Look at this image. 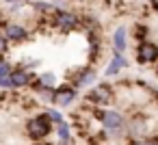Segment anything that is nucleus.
Returning a JSON list of instances; mask_svg holds the SVG:
<instances>
[{"label":"nucleus","mask_w":158,"mask_h":145,"mask_svg":"<svg viewBox=\"0 0 158 145\" xmlns=\"http://www.w3.org/2000/svg\"><path fill=\"white\" fill-rule=\"evenodd\" d=\"M85 102H87V104H91V106L108 108V106L115 102V87H113L110 82H102V85H98L95 89L87 91Z\"/></svg>","instance_id":"1"},{"label":"nucleus","mask_w":158,"mask_h":145,"mask_svg":"<svg viewBox=\"0 0 158 145\" xmlns=\"http://www.w3.org/2000/svg\"><path fill=\"white\" fill-rule=\"evenodd\" d=\"M91 117L102 123V128H126V117L121 110L117 108H102V106H95Z\"/></svg>","instance_id":"2"},{"label":"nucleus","mask_w":158,"mask_h":145,"mask_svg":"<svg viewBox=\"0 0 158 145\" xmlns=\"http://www.w3.org/2000/svg\"><path fill=\"white\" fill-rule=\"evenodd\" d=\"M50 20H52V28H59V31H63V33L76 31V28L80 26V18H78L76 13H72V11H67V9H59V7L52 11Z\"/></svg>","instance_id":"3"},{"label":"nucleus","mask_w":158,"mask_h":145,"mask_svg":"<svg viewBox=\"0 0 158 145\" xmlns=\"http://www.w3.org/2000/svg\"><path fill=\"white\" fill-rule=\"evenodd\" d=\"M50 132H52V123H50V119L46 117V113H44V115H37V117H31V119L26 121V134H28L33 141H41V139H46Z\"/></svg>","instance_id":"4"},{"label":"nucleus","mask_w":158,"mask_h":145,"mask_svg":"<svg viewBox=\"0 0 158 145\" xmlns=\"http://www.w3.org/2000/svg\"><path fill=\"white\" fill-rule=\"evenodd\" d=\"M65 80H67V85H72L74 89L89 87V85L95 80V69H93V67H74V69H67Z\"/></svg>","instance_id":"5"},{"label":"nucleus","mask_w":158,"mask_h":145,"mask_svg":"<svg viewBox=\"0 0 158 145\" xmlns=\"http://www.w3.org/2000/svg\"><path fill=\"white\" fill-rule=\"evenodd\" d=\"M134 61L139 65H156L158 63V44L152 39L139 44L134 50Z\"/></svg>","instance_id":"6"},{"label":"nucleus","mask_w":158,"mask_h":145,"mask_svg":"<svg viewBox=\"0 0 158 145\" xmlns=\"http://www.w3.org/2000/svg\"><path fill=\"white\" fill-rule=\"evenodd\" d=\"M2 28H5V37L9 39V44H26L31 39V31L24 26V24H18V22H2Z\"/></svg>","instance_id":"7"},{"label":"nucleus","mask_w":158,"mask_h":145,"mask_svg":"<svg viewBox=\"0 0 158 145\" xmlns=\"http://www.w3.org/2000/svg\"><path fill=\"white\" fill-rule=\"evenodd\" d=\"M37 76L33 72H26V69H20L15 67L11 72V82H13V89H24V87H31V82L35 80Z\"/></svg>","instance_id":"8"},{"label":"nucleus","mask_w":158,"mask_h":145,"mask_svg":"<svg viewBox=\"0 0 158 145\" xmlns=\"http://www.w3.org/2000/svg\"><path fill=\"white\" fill-rule=\"evenodd\" d=\"M128 67V61H126V56L121 54V52H117V50H113V61L108 63V67L104 69V76L106 78H110V76H117L121 69H126Z\"/></svg>","instance_id":"9"},{"label":"nucleus","mask_w":158,"mask_h":145,"mask_svg":"<svg viewBox=\"0 0 158 145\" xmlns=\"http://www.w3.org/2000/svg\"><path fill=\"white\" fill-rule=\"evenodd\" d=\"M113 50H117L121 54L128 50V28L126 26L115 28V33H113Z\"/></svg>","instance_id":"10"},{"label":"nucleus","mask_w":158,"mask_h":145,"mask_svg":"<svg viewBox=\"0 0 158 145\" xmlns=\"http://www.w3.org/2000/svg\"><path fill=\"white\" fill-rule=\"evenodd\" d=\"M31 9H33L37 15H50L56 7H54L52 2H48V0H33V2H31Z\"/></svg>","instance_id":"11"},{"label":"nucleus","mask_w":158,"mask_h":145,"mask_svg":"<svg viewBox=\"0 0 158 145\" xmlns=\"http://www.w3.org/2000/svg\"><path fill=\"white\" fill-rule=\"evenodd\" d=\"M56 136H59V141H61V145H74V139H72V130H69V126L63 121L61 126H56Z\"/></svg>","instance_id":"12"},{"label":"nucleus","mask_w":158,"mask_h":145,"mask_svg":"<svg viewBox=\"0 0 158 145\" xmlns=\"http://www.w3.org/2000/svg\"><path fill=\"white\" fill-rule=\"evenodd\" d=\"M132 37H134L136 44L147 41V39H149V26H145V24H134V28H132Z\"/></svg>","instance_id":"13"},{"label":"nucleus","mask_w":158,"mask_h":145,"mask_svg":"<svg viewBox=\"0 0 158 145\" xmlns=\"http://www.w3.org/2000/svg\"><path fill=\"white\" fill-rule=\"evenodd\" d=\"M46 117L50 119L52 126H61V123H63V115H61L56 108H48V110H46Z\"/></svg>","instance_id":"14"},{"label":"nucleus","mask_w":158,"mask_h":145,"mask_svg":"<svg viewBox=\"0 0 158 145\" xmlns=\"http://www.w3.org/2000/svg\"><path fill=\"white\" fill-rule=\"evenodd\" d=\"M39 80H41V85H44L46 89H50V91H52L54 85H56V78H54V74H50V72H48V74H41Z\"/></svg>","instance_id":"15"},{"label":"nucleus","mask_w":158,"mask_h":145,"mask_svg":"<svg viewBox=\"0 0 158 145\" xmlns=\"http://www.w3.org/2000/svg\"><path fill=\"white\" fill-rule=\"evenodd\" d=\"M11 72H13V67H11L7 61H2V59H0V78H7V76H11Z\"/></svg>","instance_id":"16"},{"label":"nucleus","mask_w":158,"mask_h":145,"mask_svg":"<svg viewBox=\"0 0 158 145\" xmlns=\"http://www.w3.org/2000/svg\"><path fill=\"white\" fill-rule=\"evenodd\" d=\"M130 145H158V143H156V139L147 136V139H132Z\"/></svg>","instance_id":"17"},{"label":"nucleus","mask_w":158,"mask_h":145,"mask_svg":"<svg viewBox=\"0 0 158 145\" xmlns=\"http://www.w3.org/2000/svg\"><path fill=\"white\" fill-rule=\"evenodd\" d=\"M9 50V39L5 37V33H0V54H5Z\"/></svg>","instance_id":"18"},{"label":"nucleus","mask_w":158,"mask_h":145,"mask_svg":"<svg viewBox=\"0 0 158 145\" xmlns=\"http://www.w3.org/2000/svg\"><path fill=\"white\" fill-rule=\"evenodd\" d=\"M0 87H2V89H13L11 76H7V78H0Z\"/></svg>","instance_id":"19"},{"label":"nucleus","mask_w":158,"mask_h":145,"mask_svg":"<svg viewBox=\"0 0 158 145\" xmlns=\"http://www.w3.org/2000/svg\"><path fill=\"white\" fill-rule=\"evenodd\" d=\"M5 2H11V5H13V2H20V5H22V2H33V0H5Z\"/></svg>","instance_id":"20"},{"label":"nucleus","mask_w":158,"mask_h":145,"mask_svg":"<svg viewBox=\"0 0 158 145\" xmlns=\"http://www.w3.org/2000/svg\"><path fill=\"white\" fill-rule=\"evenodd\" d=\"M48 2H52V5H54V2H61V0H48Z\"/></svg>","instance_id":"21"}]
</instances>
